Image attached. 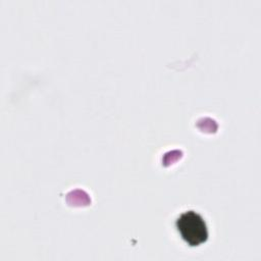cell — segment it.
<instances>
[{"label":"cell","instance_id":"6da1fadb","mask_svg":"<svg viewBox=\"0 0 261 261\" xmlns=\"http://www.w3.org/2000/svg\"><path fill=\"white\" fill-rule=\"evenodd\" d=\"M175 226L181 239L191 247L200 246L208 240L206 221L194 210L182 212L176 218Z\"/></svg>","mask_w":261,"mask_h":261}]
</instances>
